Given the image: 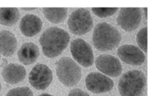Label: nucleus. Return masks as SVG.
Listing matches in <instances>:
<instances>
[{
	"mask_svg": "<svg viewBox=\"0 0 152 96\" xmlns=\"http://www.w3.org/2000/svg\"><path fill=\"white\" fill-rule=\"evenodd\" d=\"M142 19L140 8L129 7L121 8L117 16V23L122 29L132 32L138 27Z\"/></svg>",
	"mask_w": 152,
	"mask_h": 96,
	"instance_id": "6e6552de",
	"label": "nucleus"
},
{
	"mask_svg": "<svg viewBox=\"0 0 152 96\" xmlns=\"http://www.w3.org/2000/svg\"><path fill=\"white\" fill-rule=\"evenodd\" d=\"M93 19L88 10L79 8L72 12L68 21V27L75 35H84L91 30Z\"/></svg>",
	"mask_w": 152,
	"mask_h": 96,
	"instance_id": "39448f33",
	"label": "nucleus"
},
{
	"mask_svg": "<svg viewBox=\"0 0 152 96\" xmlns=\"http://www.w3.org/2000/svg\"><path fill=\"white\" fill-rule=\"evenodd\" d=\"M28 78L34 88L38 90H45L53 81V73L47 65L38 64L31 69Z\"/></svg>",
	"mask_w": 152,
	"mask_h": 96,
	"instance_id": "0eeeda50",
	"label": "nucleus"
},
{
	"mask_svg": "<svg viewBox=\"0 0 152 96\" xmlns=\"http://www.w3.org/2000/svg\"><path fill=\"white\" fill-rule=\"evenodd\" d=\"M86 87L95 94L109 92L114 87V81L106 75L99 72H91L86 78Z\"/></svg>",
	"mask_w": 152,
	"mask_h": 96,
	"instance_id": "1a4fd4ad",
	"label": "nucleus"
},
{
	"mask_svg": "<svg viewBox=\"0 0 152 96\" xmlns=\"http://www.w3.org/2000/svg\"><path fill=\"white\" fill-rule=\"evenodd\" d=\"M143 10H144V11H145V16H146V17H147V10H148V9H147V7H146V8H144Z\"/></svg>",
	"mask_w": 152,
	"mask_h": 96,
	"instance_id": "b1692460",
	"label": "nucleus"
},
{
	"mask_svg": "<svg viewBox=\"0 0 152 96\" xmlns=\"http://www.w3.org/2000/svg\"><path fill=\"white\" fill-rule=\"evenodd\" d=\"M0 91H1V83H0Z\"/></svg>",
	"mask_w": 152,
	"mask_h": 96,
	"instance_id": "393cba45",
	"label": "nucleus"
},
{
	"mask_svg": "<svg viewBox=\"0 0 152 96\" xmlns=\"http://www.w3.org/2000/svg\"><path fill=\"white\" fill-rule=\"evenodd\" d=\"M42 12L46 19L53 24H59L63 22L67 16V8H42Z\"/></svg>",
	"mask_w": 152,
	"mask_h": 96,
	"instance_id": "f3484780",
	"label": "nucleus"
},
{
	"mask_svg": "<svg viewBox=\"0 0 152 96\" xmlns=\"http://www.w3.org/2000/svg\"><path fill=\"white\" fill-rule=\"evenodd\" d=\"M146 89V77L140 70L126 72L120 79L118 90L121 96H143Z\"/></svg>",
	"mask_w": 152,
	"mask_h": 96,
	"instance_id": "7ed1b4c3",
	"label": "nucleus"
},
{
	"mask_svg": "<svg viewBox=\"0 0 152 96\" xmlns=\"http://www.w3.org/2000/svg\"><path fill=\"white\" fill-rule=\"evenodd\" d=\"M42 27L41 19L34 14H27L22 18L19 29L24 35L32 37L39 32Z\"/></svg>",
	"mask_w": 152,
	"mask_h": 96,
	"instance_id": "f8f14e48",
	"label": "nucleus"
},
{
	"mask_svg": "<svg viewBox=\"0 0 152 96\" xmlns=\"http://www.w3.org/2000/svg\"><path fill=\"white\" fill-rule=\"evenodd\" d=\"M147 35H148V29L147 27H144L141 29L138 32L137 35V42L138 46L140 49L142 50L145 53L148 51V41H147Z\"/></svg>",
	"mask_w": 152,
	"mask_h": 96,
	"instance_id": "a211bd4d",
	"label": "nucleus"
},
{
	"mask_svg": "<svg viewBox=\"0 0 152 96\" xmlns=\"http://www.w3.org/2000/svg\"><path fill=\"white\" fill-rule=\"evenodd\" d=\"M39 96H53V95H50V94H48V93H43V94H41Z\"/></svg>",
	"mask_w": 152,
	"mask_h": 96,
	"instance_id": "4be33fe9",
	"label": "nucleus"
},
{
	"mask_svg": "<svg viewBox=\"0 0 152 96\" xmlns=\"http://www.w3.org/2000/svg\"><path fill=\"white\" fill-rule=\"evenodd\" d=\"M6 96H34V95L31 89L27 87H22L10 90Z\"/></svg>",
	"mask_w": 152,
	"mask_h": 96,
	"instance_id": "aec40b11",
	"label": "nucleus"
},
{
	"mask_svg": "<svg viewBox=\"0 0 152 96\" xmlns=\"http://www.w3.org/2000/svg\"><path fill=\"white\" fill-rule=\"evenodd\" d=\"M118 10L117 7H110V8H103V7H94L92 8V11L96 16L101 18L108 17L112 16Z\"/></svg>",
	"mask_w": 152,
	"mask_h": 96,
	"instance_id": "6ab92c4d",
	"label": "nucleus"
},
{
	"mask_svg": "<svg viewBox=\"0 0 152 96\" xmlns=\"http://www.w3.org/2000/svg\"><path fill=\"white\" fill-rule=\"evenodd\" d=\"M0 58H1V56H0Z\"/></svg>",
	"mask_w": 152,
	"mask_h": 96,
	"instance_id": "a878e982",
	"label": "nucleus"
},
{
	"mask_svg": "<svg viewBox=\"0 0 152 96\" xmlns=\"http://www.w3.org/2000/svg\"><path fill=\"white\" fill-rule=\"evenodd\" d=\"M4 81L10 84H16L25 79L26 70L23 66L18 64H9L3 68L1 72Z\"/></svg>",
	"mask_w": 152,
	"mask_h": 96,
	"instance_id": "ddd939ff",
	"label": "nucleus"
},
{
	"mask_svg": "<svg viewBox=\"0 0 152 96\" xmlns=\"http://www.w3.org/2000/svg\"><path fill=\"white\" fill-rule=\"evenodd\" d=\"M117 54L125 63L134 66H140L145 62V56L139 47L131 44H124L119 47Z\"/></svg>",
	"mask_w": 152,
	"mask_h": 96,
	"instance_id": "9b49d317",
	"label": "nucleus"
},
{
	"mask_svg": "<svg viewBox=\"0 0 152 96\" xmlns=\"http://www.w3.org/2000/svg\"><path fill=\"white\" fill-rule=\"evenodd\" d=\"M70 35L63 29L53 27L46 30L39 39L42 52L48 58H55L60 55L68 46Z\"/></svg>",
	"mask_w": 152,
	"mask_h": 96,
	"instance_id": "f257e3e1",
	"label": "nucleus"
},
{
	"mask_svg": "<svg viewBox=\"0 0 152 96\" xmlns=\"http://www.w3.org/2000/svg\"><path fill=\"white\" fill-rule=\"evenodd\" d=\"M71 53L77 63L85 67H89L94 63V53L90 44L81 38H77L71 43Z\"/></svg>",
	"mask_w": 152,
	"mask_h": 96,
	"instance_id": "423d86ee",
	"label": "nucleus"
},
{
	"mask_svg": "<svg viewBox=\"0 0 152 96\" xmlns=\"http://www.w3.org/2000/svg\"><path fill=\"white\" fill-rule=\"evenodd\" d=\"M95 64L99 71L108 76L117 77L122 72V65L120 61L111 55L98 56L95 60Z\"/></svg>",
	"mask_w": 152,
	"mask_h": 96,
	"instance_id": "9d476101",
	"label": "nucleus"
},
{
	"mask_svg": "<svg viewBox=\"0 0 152 96\" xmlns=\"http://www.w3.org/2000/svg\"><path fill=\"white\" fill-rule=\"evenodd\" d=\"M68 96H90L86 92L80 90V89H74L71 90Z\"/></svg>",
	"mask_w": 152,
	"mask_h": 96,
	"instance_id": "412c9836",
	"label": "nucleus"
},
{
	"mask_svg": "<svg viewBox=\"0 0 152 96\" xmlns=\"http://www.w3.org/2000/svg\"><path fill=\"white\" fill-rule=\"evenodd\" d=\"M17 47L15 35L8 30L0 31V53L4 56H10Z\"/></svg>",
	"mask_w": 152,
	"mask_h": 96,
	"instance_id": "2eb2a0df",
	"label": "nucleus"
},
{
	"mask_svg": "<svg viewBox=\"0 0 152 96\" xmlns=\"http://www.w3.org/2000/svg\"><path fill=\"white\" fill-rule=\"evenodd\" d=\"M56 75L62 84L66 87L76 85L81 79V68L68 57H62L56 62Z\"/></svg>",
	"mask_w": 152,
	"mask_h": 96,
	"instance_id": "20e7f679",
	"label": "nucleus"
},
{
	"mask_svg": "<svg viewBox=\"0 0 152 96\" xmlns=\"http://www.w3.org/2000/svg\"><path fill=\"white\" fill-rule=\"evenodd\" d=\"M36 7H33V8H22V10H35Z\"/></svg>",
	"mask_w": 152,
	"mask_h": 96,
	"instance_id": "5701e85b",
	"label": "nucleus"
},
{
	"mask_svg": "<svg viewBox=\"0 0 152 96\" xmlns=\"http://www.w3.org/2000/svg\"><path fill=\"white\" fill-rule=\"evenodd\" d=\"M20 13L17 8H0V24L4 26H13L19 21Z\"/></svg>",
	"mask_w": 152,
	"mask_h": 96,
	"instance_id": "dca6fc26",
	"label": "nucleus"
},
{
	"mask_svg": "<svg viewBox=\"0 0 152 96\" xmlns=\"http://www.w3.org/2000/svg\"><path fill=\"white\" fill-rule=\"evenodd\" d=\"M121 39L120 32L106 22L99 23L95 27L92 38L94 46L99 51L112 50L120 44Z\"/></svg>",
	"mask_w": 152,
	"mask_h": 96,
	"instance_id": "f03ea898",
	"label": "nucleus"
},
{
	"mask_svg": "<svg viewBox=\"0 0 152 96\" xmlns=\"http://www.w3.org/2000/svg\"><path fill=\"white\" fill-rule=\"evenodd\" d=\"M17 55L19 61L25 65H30L37 60L39 56V50L34 43H25L19 50Z\"/></svg>",
	"mask_w": 152,
	"mask_h": 96,
	"instance_id": "4468645a",
	"label": "nucleus"
}]
</instances>
